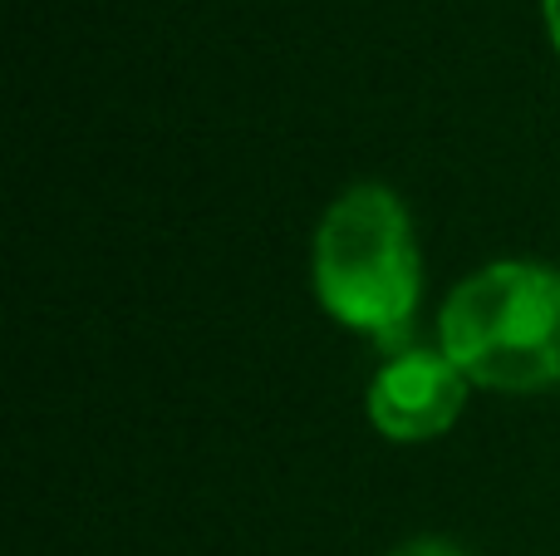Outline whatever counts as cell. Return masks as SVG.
Segmentation results:
<instances>
[{
	"mask_svg": "<svg viewBox=\"0 0 560 556\" xmlns=\"http://www.w3.org/2000/svg\"><path fill=\"white\" fill-rule=\"evenodd\" d=\"M315 291L339 325L404 350L423 296L408 207L388 187L359 183L329 202L315 232Z\"/></svg>",
	"mask_w": 560,
	"mask_h": 556,
	"instance_id": "cell-1",
	"label": "cell"
},
{
	"mask_svg": "<svg viewBox=\"0 0 560 556\" xmlns=\"http://www.w3.org/2000/svg\"><path fill=\"white\" fill-rule=\"evenodd\" d=\"M394 556H467V552L443 537H418V542H408V547H398Z\"/></svg>",
	"mask_w": 560,
	"mask_h": 556,
	"instance_id": "cell-4",
	"label": "cell"
},
{
	"mask_svg": "<svg viewBox=\"0 0 560 556\" xmlns=\"http://www.w3.org/2000/svg\"><path fill=\"white\" fill-rule=\"evenodd\" d=\"M467 374L443 350H398L369 384V419L384 439L423 443L457 424Z\"/></svg>",
	"mask_w": 560,
	"mask_h": 556,
	"instance_id": "cell-3",
	"label": "cell"
},
{
	"mask_svg": "<svg viewBox=\"0 0 560 556\" xmlns=\"http://www.w3.org/2000/svg\"><path fill=\"white\" fill-rule=\"evenodd\" d=\"M541 10H546V30H551V45L560 49V0H541Z\"/></svg>",
	"mask_w": 560,
	"mask_h": 556,
	"instance_id": "cell-5",
	"label": "cell"
},
{
	"mask_svg": "<svg viewBox=\"0 0 560 556\" xmlns=\"http://www.w3.org/2000/svg\"><path fill=\"white\" fill-rule=\"evenodd\" d=\"M438 340L482 390L532 394L560 384V271L541 262L482 266L447 296Z\"/></svg>",
	"mask_w": 560,
	"mask_h": 556,
	"instance_id": "cell-2",
	"label": "cell"
}]
</instances>
